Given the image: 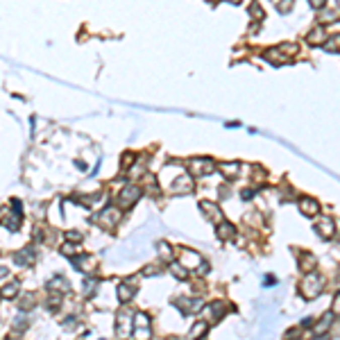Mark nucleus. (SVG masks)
<instances>
[{"mask_svg":"<svg viewBox=\"0 0 340 340\" xmlns=\"http://www.w3.org/2000/svg\"><path fill=\"white\" fill-rule=\"evenodd\" d=\"M141 197V188L139 186H125V188L118 193V207L120 209H129V207H134L136 204V199Z\"/></svg>","mask_w":340,"mask_h":340,"instance_id":"f257e3e1","label":"nucleus"},{"mask_svg":"<svg viewBox=\"0 0 340 340\" xmlns=\"http://www.w3.org/2000/svg\"><path fill=\"white\" fill-rule=\"evenodd\" d=\"M302 293H304V297H308V299L317 297V295L322 293V279L317 275L306 277V279H304V284H302Z\"/></svg>","mask_w":340,"mask_h":340,"instance_id":"f03ea898","label":"nucleus"},{"mask_svg":"<svg viewBox=\"0 0 340 340\" xmlns=\"http://www.w3.org/2000/svg\"><path fill=\"white\" fill-rule=\"evenodd\" d=\"M120 216L122 213L118 211V209H104V211L98 216V222L104 227H109V229H113V227L118 225V220H120Z\"/></svg>","mask_w":340,"mask_h":340,"instance_id":"7ed1b4c3","label":"nucleus"},{"mask_svg":"<svg viewBox=\"0 0 340 340\" xmlns=\"http://www.w3.org/2000/svg\"><path fill=\"white\" fill-rule=\"evenodd\" d=\"M131 324H134V335H143V338L150 335V320L145 313H136Z\"/></svg>","mask_w":340,"mask_h":340,"instance_id":"20e7f679","label":"nucleus"},{"mask_svg":"<svg viewBox=\"0 0 340 340\" xmlns=\"http://www.w3.org/2000/svg\"><path fill=\"white\" fill-rule=\"evenodd\" d=\"M34 247H23V249H18V252H14V263L16 265H30L32 261H34Z\"/></svg>","mask_w":340,"mask_h":340,"instance_id":"39448f33","label":"nucleus"},{"mask_svg":"<svg viewBox=\"0 0 340 340\" xmlns=\"http://www.w3.org/2000/svg\"><path fill=\"white\" fill-rule=\"evenodd\" d=\"M190 168H193V172L195 175H209V172L213 170V161L211 159H195L193 163H190Z\"/></svg>","mask_w":340,"mask_h":340,"instance_id":"423d86ee","label":"nucleus"},{"mask_svg":"<svg viewBox=\"0 0 340 340\" xmlns=\"http://www.w3.org/2000/svg\"><path fill=\"white\" fill-rule=\"evenodd\" d=\"M116 333L118 335H125L129 333V313H118V324H116Z\"/></svg>","mask_w":340,"mask_h":340,"instance_id":"0eeeda50","label":"nucleus"},{"mask_svg":"<svg viewBox=\"0 0 340 340\" xmlns=\"http://www.w3.org/2000/svg\"><path fill=\"white\" fill-rule=\"evenodd\" d=\"M299 207H302V213H306V216H315V213L320 211V204L311 197H304L302 202H299Z\"/></svg>","mask_w":340,"mask_h":340,"instance_id":"6e6552de","label":"nucleus"},{"mask_svg":"<svg viewBox=\"0 0 340 340\" xmlns=\"http://www.w3.org/2000/svg\"><path fill=\"white\" fill-rule=\"evenodd\" d=\"M136 293V286L131 284V281H125V284H120V288H118V295H120L122 302H129L131 297H134Z\"/></svg>","mask_w":340,"mask_h":340,"instance_id":"1a4fd4ad","label":"nucleus"},{"mask_svg":"<svg viewBox=\"0 0 340 340\" xmlns=\"http://www.w3.org/2000/svg\"><path fill=\"white\" fill-rule=\"evenodd\" d=\"M234 236H236L234 225H229V222H220V227H218V238L220 240H231Z\"/></svg>","mask_w":340,"mask_h":340,"instance_id":"9d476101","label":"nucleus"},{"mask_svg":"<svg viewBox=\"0 0 340 340\" xmlns=\"http://www.w3.org/2000/svg\"><path fill=\"white\" fill-rule=\"evenodd\" d=\"M317 234H320L322 238H331V236H333V220L324 218V220L317 225Z\"/></svg>","mask_w":340,"mask_h":340,"instance_id":"9b49d317","label":"nucleus"},{"mask_svg":"<svg viewBox=\"0 0 340 340\" xmlns=\"http://www.w3.org/2000/svg\"><path fill=\"white\" fill-rule=\"evenodd\" d=\"M71 286L63 281V277H54L52 281H48V290H57V293H66Z\"/></svg>","mask_w":340,"mask_h":340,"instance_id":"f8f14e48","label":"nucleus"},{"mask_svg":"<svg viewBox=\"0 0 340 340\" xmlns=\"http://www.w3.org/2000/svg\"><path fill=\"white\" fill-rule=\"evenodd\" d=\"M18 290H21V286H18V281H12V284H7L3 290H0V295L7 299H14L18 295Z\"/></svg>","mask_w":340,"mask_h":340,"instance_id":"ddd939ff","label":"nucleus"},{"mask_svg":"<svg viewBox=\"0 0 340 340\" xmlns=\"http://www.w3.org/2000/svg\"><path fill=\"white\" fill-rule=\"evenodd\" d=\"M177 306H179L181 308V311H184V313H190V311H197V308H199V304H197V299H195V302H193V299H177Z\"/></svg>","mask_w":340,"mask_h":340,"instance_id":"4468645a","label":"nucleus"},{"mask_svg":"<svg viewBox=\"0 0 340 340\" xmlns=\"http://www.w3.org/2000/svg\"><path fill=\"white\" fill-rule=\"evenodd\" d=\"M18 308H21V311H30V308H34V295L32 293L21 295V299H18Z\"/></svg>","mask_w":340,"mask_h":340,"instance_id":"2eb2a0df","label":"nucleus"},{"mask_svg":"<svg viewBox=\"0 0 340 340\" xmlns=\"http://www.w3.org/2000/svg\"><path fill=\"white\" fill-rule=\"evenodd\" d=\"M306 41L311 45H317V43H322V41H324V30H320V27H315V30L311 32V34L306 36Z\"/></svg>","mask_w":340,"mask_h":340,"instance_id":"dca6fc26","label":"nucleus"},{"mask_svg":"<svg viewBox=\"0 0 340 340\" xmlns=\"http://www.w3.org/2000/svg\"><path fill=\"white\" fill-rule=\"evenodd\" d=\"M175 190L177 193H190V177H181L179 181H175Z\"/></svg>","mask_w":340,"mask_h":340,"instance_id":"f3484780","label":"nucleus"},{"mask_svg":"<svg viewBox=\"0 0 340 340\" xmlns=\"http://www.w3.org/2000/svg\"><path fill=\"white\" fill-rule=\"evenodd\" d=\"M199 207H202L204 211H207V216H209V218H218V216H220V213H218V207H216V204H211V202H202Z\"/></svg>","mask_w":340,"mask_h":340,"instance_id":"a211bd4d","label":"nucleus"},{"mask_svg":"<svg viewBox=\"0 0 340 340\" xmlns=\"http://www.w3.org/2000/svg\"><path fill=\"white\" fill-rule=\"evenodd\" d=\"M220 168L225 170V177H234L236 172H238V163H231V166H229V163H222Z\"/></svg>","mask_w":340,"mask_h":340,"instance_id":"6ab92c4d","label":"nucleus"},{"mask_svg":"<svg viewBox=\"0 0 340 340\" xmlns=\"http://www.w3.org/2000/svg\"><path fill=\"white\" fill-rule=\"evenodd\" d=\"M95 288H98V281H93V279L84 281V295H93Z\"/></svg>","mask_w":340,"mask_h":340,"instance_id":"aec40b11","label":"nucleus"},{"mask_svg":"<svg viewBox=\"0 0 340 340\" xmlns=\"http://www.w3.org/2000/svg\"><path fill=\"white\" fill-rule=\"evenodd\" d=\"M329 324H331V315H326L324 322H320V324L315 326V333H322V331H326V329H329Z\"/></svg>","mask_w":340,"mask_h":340,"instance_id":"412c9836","label":"nucleus"},{"mask_svg":"<svg viewBox=\"0 0 340 340\" xmlns=\"http://www.w3.org/2000/svg\"><path fill=\"white\" fill-rule=\"evenodd\" d=\"M172 272H175V277H179V279H186V270L181 267V263H175V265H172Z\"/></svg>","mask_w":340,"mask_h":340,"instance_id":"4be33fe9","label":"nucleus"},{"mask_svg":"<svg viewBox=\"0 0 340 340\" xmlns=\"http://www.w3.org/2000/svg\"><path fill=\"white\" fill-rule=\"evenodd\" d=\"M27 324H30V322L25 320V315H18V317H16V331H23Z\"/></svg>","mask_w":340,"mask_h":340,"instance_id":"5701e85b","label":"nucleus"},{"mask_svg":"<svg viewBox=\"0 0 340 340\" xmlns=\"http://www.w3.org/2000/svg\"><path fill=\"white\" fill-rule=\"evenodd\" d=\"M143 275H145V277H152V275H161V267H159V265H154V267H145V270H143Z\"/></svg>","mask_w":340,"mask_h":340,"instance_id":"b1692460","label":"nucleus"},{"mask_svg":"<svg viewBox=\"0 0 340 340\" xmlns=\"http://www.w3.org/2000/svg\"><path fill=\"white\" fill-rule=\"evenodd\" d=\"M290 7H293V0H281V3H279V9H281V14H286Z\"/></svg>","mask_w":340,"mask_h":340,"instance_id":"393cba45","label":"nucleus"},{"mask_svg":"<svg viewBox=\"0 0 340 340\" xmlns=\"http://www.w3.org/2000/svg\"><path fill=\"white\" fill-rule=\"evenodd\" d=\"M66 238H68V240H80V238H82V234H77V231H68Z\"/></svg>","mask_w":340,"mask_h":340,"instance_id":"a878e982","label":"nucleus"},{"mask_svg":"<svg viewBox=\"0 0 340 340\" xmlns=\"http://www.w3.org/2000/svg\"><path fill=\"white\" fill-rule=\"evenodd\" d=\"M326 0H311V7L313 9H322V5H324Z\"/></svg>","mask_w":340,"mask_h":340,"instance_id":"bb28decb","label":"nucleus"},{"mask_svg":"<svg viewBox=\"0 0 340 340\" xmlns=\"http://www.w3.org/2000/svg\"><path fill=\"white\" fill-rule=\"evenodd\" d=\"M7 272H9L7 267H3V265H0V279H3V277H7Z\"/></svg>","mask_w":340,"mask_h":340,"instance_id":"cd10ccee","label":"nucleus"},{"mask_svg":"<svg viewBox=\"0 0 340 340\" xmlns=\"http://www.w3.org/2000/svg\"><path fill=\"white\" fill-rule=\"evenodd\" d=\"M229 3H240V0H229Z\"/></svg>","mask_w":340,"mask_h":340,"instance_id":"c85d7f7f","label":"nucleus"}]
</instances>
